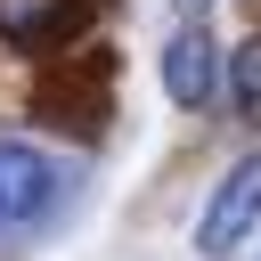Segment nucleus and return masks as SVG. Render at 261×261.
Wrapping results in <instances>:
<instances>
[{
    "mask_svg": "<svg viewBox=\"0 0 261 261\" xmlns=\"http://www.w3.org/2000/svg\"><path fill=\"white\" fill-rule=\"evenodd\" d=\"M253 228H261V155H245V163L220 171V188H212V204L196 220V253L204 261H228Z\"/></svg>",
    "mask_w": 261,
    "mask_h": 261,
    "instance_id": "f257e3e1",
    "label": "nucleus"
},
{
    "mask_svg": "<svg viewBox=\"0 0 261 261\" xmlns=\"http://www.w3.org/2000/svg\"><path fill=\"white\" fill-rule=\"evenodd\" d=\"M57 196H65V171H57L41 147L0 139V228H33V220H49Z\"/></svg>",
    "mask_w": 261,
    "mask_h": 261,
    "instance_id": "f03ea898",
    "label": "nucleus"
},
{
    "mask_svg": "<svg viewBox=\"0 0 261 261\" xmlns=\"http://www.w3.org/2000/svg\"><path fill=\"white\" fill-rule=\"evenodd\" d=\"M163 90H171V106H212L220 98V49H212L204 24H179L163 41Z\"/></svg>",
    "mask_w": 261,
    "mask_h": 261,
    "instance_id": "7ed1b4c3",
    "label": "nucleus"
},
{
    "mask_svg": "<svg viewBox=\"0 0 261 261\" xmlns=\"http://www.w3.org/2000/svg\"><path fill=\"white\" fill-rule=\"evenodd\" d=\"M82 24V0H0V33L16 49H49Z\"/></svg>",
    "mask_w": 261,
    "mask_h": 261,
    "instance_id": "20e7f679",
    "label": "nucleus"
},
{
    "mask_svg": "<svg viewBox=\"0 0 261 261\" xmlns=\"http://www.w3.org/2000/svg\"><path fill=\"white\" fill-rule=\"evenodd\" d=\"M228 98H237V114H245V122H261V33L228 57Z\"/></svg>",
    "mask_w": 261,
    "mask_h": 261,
    "instance_id": "39448f33",
    "label": "nucleus"
},
{
    "mask_svg": "<svg viewBox=\"0 0 261 261\" xmlns=\"http://www.w3.org/2000/svg\"><path fill=\"white\" fill-rule=\"evenodd\" d=\"M171 8H204V0H171Z\"/></svg>",
    "mask_w": 261,
    "mask_h": 261,
    "instance_id": "423d86ee",
    "label": "nucleus"
}]
</instances>
